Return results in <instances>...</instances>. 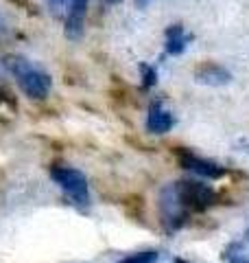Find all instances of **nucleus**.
Wrapping results in <instances>:
<instances>
[{"label": "nucleus", "instance_id": "11", "mask_svg": "<svg viewBox=\"0 0 249 263\" xmlns=\"http://www.w3.org/2000/svg\"><path fill=\"white\" fill-rule=\"evenodd\" d=\"M157 261V252H138V254H131V257L122 259L118 263H155Z\"/></svg>", "mask_w": 249, "mask_h": 263}, {"label": "nucleus", "instance_id": "8", "mask_svg": "<svg viewBox=\"0 0 249 263\" xmlns=\"http://www.w3.org/2000/svg\"><path fill=\"white\" fill-rule=\"evenodd\" d=\"M173 125H175L173 114L169 110H164L160 103H153L147 117V129L151 134H166V132H171Z\"/></svg>", "mask_w": 249, "mask_h": 263}, {"label": "nucleus", "instance_id": "18", "mask_svg": "<svg viewBox=\"0 0 249 263\" xmlns=\"http://www.w3.org/2000/svg\"><path fill=\"white\" fill-rule=\"evenodd\" d=\"M247 239H249V230H247Z\"/></svg>", "mask_w": 249, "mask_h": 263}, {"label": "nucleus", "instance_id": "13", "mask_svg": "<svg viewBox=\"0 0 249 263\" xmlns=\"http://www.w3.org/2000/svg\"><path fill=\"white\" fill-rule=\"evenodd\" d=\"M66 0H51V7H53V11H59L61 7H64Z\"/></svg>", "mask_w": 249, "mask_h": 263}, {"label": "nucleus", "instance_id": "2", "mask_svg": "<svg viewBox=\"0 0 249 263\" xmlns=\"http://www.w3.org/2000/svg\"><path fill=\"white\" fill-rule=\"evenodd\" d=\"M51 178L55 180V184H59L66 193H68L74 204L88 206L90 202V191H88V180L86 176L77 169L70 167H53L51 169Z\"/></svg>", "mask_w": 249, "mask_h": 263}, {"label": "nucleus", "instance_id": "12", "mask_svg": "<svg viewBox=\"0 0 249 263\" xmlns=\"http://www.w3.org/2000/svg\"><path fill=\"white\" fill-rule=\"evenodd\" d=\"M225 259H227V263H249V259L247 257H243V254H225Z\"/></svg>", "mask_w": 249, "mask_h": 263}, {"label": "nucleus", "instance_id": "9", "mask_svg": "<svg viewBox=\"0 0 249 263\" xmlns=\"http://www.w3.org/2000/svg\"><path fill=\"white\" fill-rule=\"evenodd\" d=\"M188 40H190V35L184 33V27H181V24H173V27L166 29V53L169 55L184 53Z\"/></svg>", "mask_w": 249, "mask_h": 263}, {"label": "nucleus", "instance_id": "14", "mask_svg": "<svg viewBox=\"0 0 249 263\" xmlns=\"http://www.w3.org/2000/svg\"><path fill=\"white\" fill-rule=\"evenodd\" d=\"M151 3V0H136V7H140V9H144V7Z\"/></svg>", "mask_w": 249, "mask_h": 263}, {"label": "nucleus", "instance_id": "16", "mask_svg": "<svg viewBox=\"0 0 249 263\" xmlns=\"http://www.w3.org/2000/svg\"><path fill=\"white\" fill-rule=\"evenodd\" d=\"M173 263H190V261H186V259H175Z\"/></svg>", "mask_w": 249, "mask_h": 263}, {"label": "nucleus", "instance_id": "1", "mask_svg": "<svg viewBox=\"0 0 249 263\" xmlns=\"http://www.w3.org/2000/svg\"><path fill=\"white\" fill-rule=\"evenodd\" d=\"M7 70L13 75L15 84L20 86V90L27 97L31 99H46L51 95V88H53V79L51 75L39 68L37 64H33L27 57H20V55H9L5 60Z\"/></svg>", "mask_w": 249, "mask_h": 263}, {"label": "nucleus", "instance_id": "7", "mask_svg": "<svg viewBox=\"0 0 249 263\" xmlns=\"http://www.w3.org/2000/svg\"><path fill=\"white\" fill-rule=\"evenodd\" d=\"M195 81L197 84H203V86H225L232 81V72L227 68H223L219 64H201L197 66L195 70Z\"/></svg>", "mask_w": 249, "mask_h": 263}, {"label": "nucleus", "instance_id": "15", "mask_svg": "<svg viewBox=\"0 0 249 263\" xmlns=\"http://www.w3.org/2000/svg\"><path fill=\"white\" fill-rule=\"evenodd\" d=\"M118 3H122V0H103V5H107V7H114V5H118Z\"/></svg>", "mask_w": 249, "mask_h": 263}, {"label": "nucleus", "instance_id": "17", "mask_svg": "<svg viewBox=\"0 0 249 263\" xmlns=\"http://www.w3.org/2000/svg\"><path fill=\"white\" fill-rule=\"evenodd\" d=\"M0 77H3V66H0Z\"/></svg>", "mask_w": 249, "mask_h": 263}, {"label": "nucleus", "instance_id": "10", "mask_svg": "<svg viewBox=\"0 0 249 263\" xmlns=\"http://www.w3.org/2000/svg\"><path fill=\"white\" fill-rule=\"evenodd\" d=\"M140 75H142V86H144V88L155 86V81H157V72H155L153 66H149V64H140Z\"/></svg>", "mask_w": 249, "mask_h": 263}, {"label": "nucleus", "instance_id": "6", "mask_svg": "<svg viewBox=\"0 0 249 263\" xmlns=\"http://www.w3.org/2000/svg\"><path fill=\"white\" fill-rule=\"evenodd\" d=\"M162 215L166 217V224H173V228H177L186 221V209L179 202L175 186H169L162 191Z\"/></svg>", "mask_w": 249, "mask_h": 263}, {"label": "nucleus", "instance_id": "3", "mask_svg": "<svg viewBox=\"0 0 249 263\" xmlns=\"http://www.w3.org/2000/svg\"><path fill=\"white\" fill-rule=\"evenodd\" d=\"M175 191L179 202L184 204V209H195V211H203L208 206H214L219 202V195L212 191L210 186L193 182V180H186V182H177Z\"/></svg>", "mask_w": 249, "mask_h": 263}, {"label": "nucleus", "instance_id": "5", "mask_svg": "<svg viewBox=\"0 0 249 263\" xmlns=\"http://www.w3.org/2000/svg\"><path fill=\"white\" fill-rule=\"evenodd\" d=\"M88 3L90 0H72L70 3L64 27L68 40H79L83 35V27H86V18H88Z\"/></svg>", "mask_w": 249, "mask_h": 263}, {"label": "nucleus", "instance_id": "4", "mask_svg": "<svg viewBox=\"0 0 249 263\" xmlns=\"http://www.w3.org/2000/svg\"><path fill=\"white\" fill-rule=\"evenodd\" d=\"M179 164L184 169H190V171H195V174L203 176V178H210V180H219V178H223V176L227 174L225 167H219V164H214L210 160H203V158L193 156V154H188V152H181L179 154Z\"/></svg>", "mask_w": 249, "mask_h": 263}]
</instances>
